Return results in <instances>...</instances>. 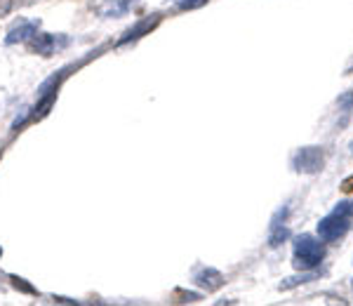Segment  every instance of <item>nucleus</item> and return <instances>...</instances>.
Here are the masks:
<instances>
[{
  "label": "nucleus",
  "mask_w": 353,
  "mask_h": 306,
  "mask_svg": "<svg viewBox=\"0 0 353 306\" xmlns=\"http://www.w3.org/2000/svg\"><path fill=\"white\" fill-rule=\"evenodd\" d=\"M325 243L321 238L311 236V234H301L294 236L292 241V266L297 271H311L318 269L325 259Z\"/></svg>",
  "instance_id": "obj_1"
},
{
  "label": "nucleus",
  "mask_w": 353,
  "mask_h": 306,
  "mask_svg": "<svg viewBox=\"0 0 353 306\" xmlns=\"http://www.w3.org/2000/svg\"><path fill=\"white\" fill-rule=\"evenodd\" d=\"M327 153L323 146H301L292 156V170L297 174H318L323 172Z\"/></svg>",
  "instance_id": "obj_2"
},
{
  "label": "nucleus",
  "mask_w": 353,
  "mask_h": 306,
  "mask_svg": "<svg viewBox=\"0 0 353 306\" xmlns=\"http://www.w3.org/2000/svg\"><path fill=\"white\" fill-rule=\"evenodd\" d=\"M351 224L346 217H339V214H327V217H323L321 222L316 224V231H318V238H321L323 243H334L339 241V238H344L349 234Z\"/></svg>",
  "instance_id": "obj_3"
},
{
  "label": "nucleus",
  "mask_w": 353,
  "mask_h": 306,
  "mask_svg": "<svg viewBox=\"0 0 353 306\" xmlns=\"http://www.w3.org/2000/svg\"><path fill=\"white\" fill-rule=\"evenodd\" d=\"M288 214H290V207L283 205L278 210L276 214L271 217V224H269V247L271 250H276V247H281L283 243L290 238V226H288Z\"/></svg>",
  "instance_id": "obj_4"
},
{
  "label": "nucleus",
  "mask_w": 353,
  "mask_h": 306,
  "mask_svg": "<svg viewBox=\"0 0 353 306\" xmlns=\"http://www.w3.org/2000/svg\"><path fill=\"white\" fill-rule=\"evenodd\" d=\"M66 43H68L66 38H57L52 33H36V36L28 41V48H31V52H38L43 57H52L57 50Z\"/></svg>",
  "instance_id": "obj_5"
},
{
  "label": "nucleus",
  "mask_w": 353,
  "mask_h": 306,
  "mask_svg": "<svg viewBox=\"0 0 353 306\" xmlns=\"http://www.w3.org/2000/svg\"><path fill=\"white\" fill-rule=\"evenodd\" d=\"M193 283H196L198 287H203L205 292H217L219 287L226 283V278H224V274H221V271L212 269V266H203V269L196 271Z\"/></svg>",
  "instance_id": "obj_6"
},
{
  "label": "nucleus",
  "mask_w": 353,
  "mask_h": 306,
  "mask_svg": "<svg viewBox=\"0 0 353 306\" xmlns=\"http://www.w3.org/2000/svg\"><path fill=\"white\" fill-rule=\"evenodd\" d=\"M38 28H41V21H36V19H21L19 24H14L8 31V38H5V43H8V45L28 43L38 33Z\"/></svg>",
  "instance_id": "obj_7"
},
{
  "label": "nucleus",
  "mask_w": 353,
  "mask_h": 306,
  "mask_svg": "<svg viewBox=\"0 0 353 306\" xmlns=\"http://www.w3.org/2000/svg\"><path fill=\"white\" fill-rule=\"evenodd\" d=\"M128 8H130L128 0H92V3H90V10H92L94 14L104 17V19L125 14Z\"/></svg>",
  "instance_id": "obj_8"
},
{
  "label": "nucleus",
  "mask_w": 353,
  "mask_h": 306,
  "mask_svg": "<svg viewBox=\"0 0 353 306\" xmlns=\"http://www.w3.org/2000/svg\"><path fill=\"white\" fill-rule=\"evenodd\" d=\"M158 24H161V14H153V17H146V19H141L139 24L137 26H132L130 28L128 33L121 38V45H125V43H130V41H139L141 36H146L149 31H153Z\"/></svg>",
  "instance_id": "obj_9"
},
{
  "label": "nucleus",
  "mask_w": 353,
  "mask_h": 306,
  "mask_svg": "<svg viewBox=\"0 0 353 306\" xmlns=\"http://www.w3.org/2000/svg\"><path fill=\"white\" fill-rule=\"evenodd\" d=\"M321 271L318 269H311V271H299L297 276H290V278H283L281 280V285H278V290L281 292H288V290H294V287H299V285H306V283H313V280H318L321 278Z\"/></svg>",
  "instance_id": "obj_10"
},
{
  "label": "nucleus",
  "mask_w": 353,
  "mask_h": 306,
  "mask_svg": "<svg viewBox=\"0 0 353 306\" xmlns=\"http://www.w3.org/2000/svg\"><path fill=\"white\" fill-rule=\"evenodd\" d=\"M337 109L339 113L344 116V121H341V127L349 123V118H351V113H353V90H346V92H341L339 97H337Z\"/></svg>",
  "instance_id": "obj_11"
},
{
  "label": "nucleus",
  "mask_w": 353,
  "mask_h": 306,
  "mask_svg": "<svg viewBox=\"0 0 353 306\" xmlns=\"http://www.w3.org/2000/svg\"><path fill=\"white\" fill-rule=\"evenodd\" d=\"M54 99H57V90H52V92H48L43 97L41 104L36 106V118H43L45 113H48L50 109H52V104H54Z\"/></svg>",
  "instance_id": "obj_12"
},
{
  "label": "nucleus",
  "mask_w": 353,
  "mask_h": 306,
  "mask_svg": "<svg viewBox=\"0 0 353 306\" xmlns=\"http://www.w3.org/2000/svg\"><path fill=\"white\" fill-rule=\"evenodd\" d=\"M332 212H334V214H339V217L351 219V217H353V203H351V201H339L337 205H334Z\"/></svg>",
  "instance_id": "obj_13"
},
{
  "label": "nucleus",
  "mask_w": 353,
  "mask_h": 306,
  "mask_svg": "<svg viewBox=\"0 0 353 306\" xmlns=\"http://www.w3.org/2000/svg\"><path fill=\"white\" fill-rule=\"evenodd\" d=\"M210 0H174V5L179 10H198V8H203V5H208Z\"/></svg>",
  "instance_id": "obj_14"
},
{
  "label": "nucleus",
  "mask_w": 353,
  "mask_h": 306,
  "mask_svg": "<svg viewBox=\"0 0 353 306\" xmlns=\"http://www.w3.org/2000/svg\"><path fill=\"white\" fill-rule=\"evenodd\" d=\"M12 283H14V287L17 290H21V292H28V294H36V287H31L24 278H19V276H12Z\"/></svg>",
  "instance_id": "obj_15"
},
{
  "label": "nucleus",
  "mask_w": 353,
  "mask_h": 306,
  "mask_svg": "<svg viewBox=\"0 0 353 306\" xmlns=\"http://www.w3.org/2000/svg\"><path fill=\"white\" fill-rule=\"evenodd\" d=\"M203 299V294H198V292H181V299L179 302H201Z\"/></svg>",
  "instance_id": "obj_16"
},
{
  "label": "nucleus",
  "mask_w": 353,
  "mask_h": 306,
  "mask_svg": "<svg viewBox=\"0 0 353 306\" xmlns=\"http://www.w3.org/2000/svg\"><path fill=\"white\" fill-rule=\"evenodd\" d=\"M341 191H344V194H351L353 191V174H349V177L341 181Z\"/></svg>",
  "instance_id": "obj_17"
},
{
  "label": "nucleus",
  "mask_w": 353,
  "mask_h": 306,
  "mask_svg": "<svg viewBox=\"0 0 353 306\" xmlns=\"http://www.w3.org/2000/svg\"><path fill=\"white\" fill-rule=\"evenodd\" d=\"M10 10H12V0H0V17L10 14Z\"/></svg>",
  "instance_id": "obj_18"
},
{
  "label": "nucleus",
  "mask_w": 353,
  "mask_h": 306,
  "mask_svg": "<svg viewBox=\"0 0 353 306\" xmlns=\"http://www.w3.org/2000/svg\"><path fill=\"white\" fill-rule=\"evenodd\" d=\"M353 73V54H351V59H349V64L344 66V76H351Z\"/></svg>",
  "instance_id": "obj_19"
},
{
  "label": "nucleus",
  "mask_w": 353,
  "mask_h": 306,
  "mask_svg": "<svg viewBox=\"0 0 353 306\" xmlns=\"http://www.w3.org/2000/svg\"><path fill=\"white\" fill-rule=\"evenodd\" d=\"M349 153H351V158H353V141H351V144H349Z\"/></svg>",
  "instance_id": "obj_20"
},
{
  "label": "nucleus",
  "mask_w": 353,
  "mask_h": 306,
  "mask_svg": "<svg viewBox=\"0 0 353 306\" xmlns=\"http://www.w3.org/2000/svg\"><path fill=\"white\" fill-rule=\"evenodd\" d=\"M0 257H3V247H0Z\"/></svg>",
  "instance_id": "obj_21"
},
{
  "label": "nucleus",
  "mask_w": 353,
  "mask_h": 306,
  "mask_svg": "<svg viewBox=\"0 0 353 306\" xmlns=\"http://www.w3.org/2000/svg\"><path fill=\"white\" fill-rule=\"evenodd\" d=\"M351 287H353V280H351Z\"/></svg>",
  "instance_id": "obj_22"
}]
</instances>
